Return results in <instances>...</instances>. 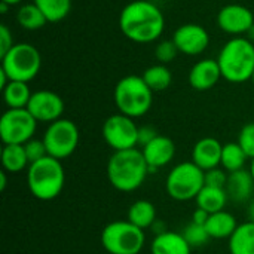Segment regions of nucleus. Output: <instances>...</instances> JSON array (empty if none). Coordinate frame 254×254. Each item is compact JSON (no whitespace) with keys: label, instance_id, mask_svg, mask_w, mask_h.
<instances>
[{"label":"nucleus","instance_id":"19","mask_svg":"<svg viewBox=\"0 0 254 254\" xmlns=\"http://www.w3.org/2000/svg\"><path fill=\"white\" fill-rule=\"evenodd\" d=\"M254 189V180L249 170H240L229 173L226 192L229 199L235 202H246L250 199Z\"/></svg>","mask_w":254,"mask_h":254},{"label":"nucleus","instance_id":"6","mask_svg":"<svg viewBox=\"0 0 254 254\" xmlns=\"http://www.w3.org/2000/svg\"><path fill=\"white\" fill-rule=\"evenodd\" d=\"M205 186V171L192 161L180 162L167 176L165 190L174 201L186 202L196 199L198 193Z\"/></svg>","mask_w":254,"mask_h":254},{"label":"nucleus","instance_id":"37","mask_svg":"<svg viewBox=\"0 0 254 254\" xmlns=\"http://www.w3.org/2000/svg\"><path fill=\"white\" fill-rule=\"evenodd\" d=\"M208 217H210V213H207L205 210H202V208H198V207H196V210H195V211H193V214H192V223H196V225H202V226H205V223H207Z\"/></svg>","mask_w":254,"mask_h":254},{"label":"nucleus","instance_id":"40","mask_svg":"<svg viewBox=\"0 0 254 254\" xmlns=\"http://www.w3.org/2000/svg\"><path fill=\"white\" fill-rule=\"evenodd\" d=\"M247 34H249V36H247V39H249L250 42H253L254 43V25L252 27V28H250V31H249Z\"/></svg>","mask_w":254,"mask_h":254},{"label":"nucleus","instance_id":"42","mask_svg":"<svg viewBox=\"0 0 254 254\" xmlns=\"http://www.w3.org/2000/svg\"><path fill=\"white\" fill-rule=\"evenodd\" d=\"M249 171H250V174H252V177H253L254 180V158L250 161V168H249Z\"/></svg>","mask_w":254,"mask_h":254},{"label":"nucleus","instance_id":"32","mask_svg":"<svg viewBox=\"0 0 254 254\" xmlns=\"http://www.w3.org/2000/svg\"><path fill=\"white\" fill-rule=\"evenodd\" d=\"M24 149H25V153H27V158H28V162L33 164V162H37L48 155V150H46V146L43 143V140L40 138H31L28 140L25 144H24Z\"/></svg>","mask_w":254,"mask_h":254},{"label":"nucleus","instance_id":"27","mask_svg":"<svg viewBox=\"0 0 254 254\" xmlns=\"http://www.w3.org/2000/svg\"><path fill=\"white\" fill-rule=\"evenodd\" d=\"M144 82L147 83V86L153 91V92H161L165 91L171 82H173V74L170 71V68L165 64H155L150 65L144 70V73L141 74Z\"/></svg>","mask_w":254,"mask_h":254},{"label":"nucleus","instance_id":"2","mask_svg":"<svg viewBox=\"0 0 254 254\" xmlns=\"http://www.w3.org/2000/svg\"><path fill=\"white\" fill-rule=\"evenodd\" d=\"M149 174L143 152L137 147L113 152L107 162V179L119 192L128 193L137 190L146 182Z\"/></svg>","mask_w":254,"mask_h":254},{"label":"nucleus","instance_id":"29","mask_svg":"<svg viewBox=\"0 0 254 254\" xmlns=\"http://www.w3.org/2000/svg\"><path fill=\"white\" fill-rule=\"evenodd\" d=\"M33 3L43 12L48 22H60L71 10V0H33Z\"/></svg>","mask_w":254,"mask_h":254},{"label":"nucleus","instance_id":"21","mask_svg":"<svg viewBox=\"0 0 254 254\" xmlns=\"http://www.w3.org/2000/svg\"><path fill=\"white\" fill-rule=\"evenodd\" d=\"M228 247L231 254H254L253 220L238 225V228L229 238Z\"/></svg>","mask_w":254,"mask_h":254},{"label":"nucleus","instance_id":"38","mask_svg":"<svg viewBox=\"0 0 254 254\" xmlns=\"http://www.w3.org/2000/svg\"><path fill=\"white\" fill-rule=\"evenodd\" d=\"M6 185H7V177H6V171L3 170L0 173V190L3 192L6 189Z\"/></svg>","mask_w":254,"mask_h":254},{"label":"nucleus","instance_id":"30","mask_svg":"<svg viewBox=\"0 0 254 254\" xmlns=\"http://www.w3.org/2000/svg\"><path fill=\"white\" fill-rule=\"evenodd\" d=\"M183 237L186 238V241L189 243V246L192 249L193 247H202V246H205L211 240V237L207 232V228L202 226V225H196V223L188 225L185 228Z\"/></svg>","mask_w":254,"mask_h":254},{"label":"nucleus","instance_id":"35","mask_svg":"<svg viewBox=\"0 0 254 254\" xmlns=\"http://www.w3.org/2000/svg\"><path fill=\"white\" fill-rule=\"evenodd\" d=\"M13 45L15 43H13V37H12L10 30L4 24H1L0 25V57L6 55L12 49Z\"/></svg>","mask_w":254,"mask_h":254},{"label":"nucleus","instance_id":"5","mask_svg":"<svg viewBox=\"0 0 254 254\" xmlns=\"http://www.w3.org/2000/svg\"><path fill=\"white\" fill-rule=\"evenodd\" d=\"M113 100L119 113L135 119L144 116L150 110L153 104V91L147 86L143 76L129 74L116 83Z\"/></svg>","mask_w":254,"mask_h":254},{"label":"nucleus","instance_id":"9","mask_svg":"<svg viewBox=\"0 0 254 254\" xmlns=\"http://www.w3.org/2000/svg\"><path fill=\"white\" fill-rule=\"evenodd\" d=\"M79 128L70 119H58L48 125L42 140L46 146L48 155L55 159H65L71 156L79 146Z\"/></svg>","mask_w":254,"mask_h":254},{"label":"nucleus","instance_id":"22","mask_svg":"<svg viewBox=\"0 0 254 254\" xmlns=\"http://www.w3.org/2000/svg\"><path fill=\"white\" fill-rule=\"evenodd\" d=\"M127 220L135 225L140 229L152 228L156 222V208L147 199H138L132 202L128 208Z\"/></svg>","mask_w":254,"mask_h":254},{"label":"nucleus","instance_id":"31","mask_svg":"<svg viewBox=\"0 0 254 254\" xmlns=\"http://www.w3.org/2000/svg\"><path fill=\"white\" fill-rule=\"evenodd\" d=\"M179 54V48L176 46L174 40H162L155 46V57L159 61V64H168L176 60Z\"/></svg>","mask_w":254,"mask_h":254},{"label":"nucleus","instance_id":"17","mask_svg":"<svg viewBox=\"0 0 254 254\" xmlns=\"http://www.w3.org/2000/svg\"><path fill=\"white\" fill-rule=\"evenodd\" d=\"M222 79L217 60H199L189 71V83L196 91H208Z\"/></svg>","mask_w":254,"mask_h":254},{"label":"nucleus","instance_id":"4","mask_svg":"<svg viewBox=\"0 0 254 254\" xmlns=\"http://www.w3.org/2000/svg\"><path fill=\"white\" fill-rule=\"evenodd\" d=\"M65 173L60 159L46 156L27 168V185L30 193L39 201H52L64 189Z\"/></svg>","mask_w":254,"mask_h":254},{"label":"nucleus","instance_id":"3","mask_svg":"<svg viewBox=\"0 0 254 254\" xmlns=\"http://www.w3.org/2000/svg\"><path fill=\"white\" fill-rule=\"evenodd\" d=\"M217 63L222 77L228 82L244 83L252 80L254 71V43L243 36L232 37L220 49Z\"/></svg>","mask_w":254,"mask_h":254},{"label":"nucleus","instance_id":"39","mask_svg":"<svg viewBox=\"0 0 254 254\" xmlns=\"http://www.w3.org/2000/svg\"><path fill=\"white\" fill-rule=\"evenodd\" d=\"M1 3H6L7 6H15V4H19L22 0H0Z\"/></svg>","mask_w":254,"mask_h":254},{"label":"nucleus","instance_id":"1","mask_svg":"<svg viewBox=\"0 0 254 254\" xmlns=\"http://www.w3.org/2000/svg\"><path fill=\"white\" fill-rule=\"evenodd\" d=\"M119 28L134 43H152L164 33L165 16L155 3L134 0L121 10Z\"/></svg>","mask_w":254,"mask_h":254},{"label":"nucleus","instance_id":"44","mask_svg":"<svg viewBox=\"0 0 254 254\" xmlns=\"http://www.w3.org/2000/svg\"><path fill=\"white\" fill-rule=\"evenodd\" d=\"M252 82L254 83V71H253V76H252Z\"/></svg>","mask_w":254,"mask_h":254},{"label":"nucleus","instance_id":"18","mask_svg":"<svg viewBox=\"0 0 254 254\" xmlns=\"http://www.w3.org/2000/svg\"><path fill=\"white\" fill-rule=\"evenodd\" d=\"M192 247L183 237V234L165 231L158 234L152 244L150 253L152 254H190Z\"/></svg>","mask_w":254,"mask_h":254},{"label":"nucleus","instance_id":"23","mask_svg":"<svg viewBox=\"0 0 254 254\" xmlns=\"http://www.w3.org/2000/svg\"><path fill=\"white\" fill-rule=\"evenodd\" d=\"M228 199H229V196H228L226 189L204 186L202 190L198 193L195 202H196L198 208H202L207 213L213 214V213H219V211L225 210Z\"/></svg>","mask_w":254,"mask_h":254},{"label":"nucleus","instance_id":"12","mask_svg":"<svg viewBox=\"0 0 254 254\" xmlns=\"http://www.w3.org/2000/svg\"><path fill=\"white\" fill-rule=\"evenodd\" d=\"M27 110L33 115V118L37 122L52 124L63 118L64 101L57 92L40 89L31 94Z\"/></svg>","mask_w":254,"mask_h":254},{"label":"nucleus","instance_id":"36","mask_svg":"<svg viewBox=\"0 0 254 254\" xmlns=\"http://www.w3.org/2000/svg\"><path fill=\"white\" fill-rule=\"evenodd\" d=\"M159 134L156 132V129L150 125H143L138 127V144L141 147H144L146 144H149L153 138H156Z\"/></svg>","mask_w":254,"mask_h":254},{"label":"nucleus","instance_id":"24","mask_svg":"<svg viewBox=\"0 0 254 254\" xmlns=\"http://www.w3.org/2000/svg\"><path fill=\"white\" fill-rule=\"evenodd\" d=\"M1 165L6 173L16 174L30 167L24 144H3Z\"/></svg>","mask_w":254,"mask_h":254},{"label":"nucleus","instance_id":"13","mask_svg":"<svg viewBox=\"0 0 254 254\" xmlns=\"http://www.w3.org/2000/svg\"><path fill=\"white\" fill-rule=\"evenodd\" d=\"M217 24L222 31L237 37L250 31L254 25V15L247 6L231 3L219 10Z\"/></svg>","mask_w":254,"mask_h":254},{"label":"nucleus","instance_id":"33","mask_svg":"<svg viewBox=\"0 0 254 254\" xmlns=\"http://www.w3.org/2000/svg\"><path fill=\"white\" fill-rule=\"evenodd\" d=\"M238 144L244 149L250 159L254 158V122L246 124L238 135Z\"/></svg>","mask_w":254,"mask_h":254},{"label":"nucleus","instance_id":"25","mask_svg":"<svg viewBox=\"0 0 254 254\" xmlns=\"http://www.w3.org/2000/svg\"><path fill=\"white\" fill-rule=\"evenodd\" d=\"M1 91L7 109H27L33 94L30 91L28 83L18 82V80H10Z\"/></svg>","mask_w":254,"mask_h":254},{"label":"nucleus","instance_id":"7","mask_svg":"<svg viewBox=\"0 0 254 254\" xmlns=\"http://www.w3.org/2000/svg\"><path fill=\"white\" fill-rule=\"evenodd\" d=\"M144 243V231L128 220L112 222L101 232V246L109 254H140Z\"/></svg>","mask_w":254,"mask_h":254},{"label":"nucleus","instance_id":"43","mask_svg":"<svg viewBox=\"0 0 254 254\" xmlns=\"http://www.w3.org/2000/svg\"><path fill=\"white\" fill-rule=\"evenodd\" d=\"M250 217H252V220L254 222V202L253 205H252V208H250Z\"/></svg>","mask_w":254,"mask_h":254},{"label":"nucleus","instance_id":"10","mask_svg":"<svg viewBox=\"0 0 254 254\" xmlns=\"http://www.w3.org/2000/svg\"><path fill=\"white\" fill-rule=\"evenodd\" d=\"M37 121L27 109H7L0 118V138L3 144H25L34 138Z\"/></svg>","mask_w":254,"mask_h":254},{"label":"nucleus","instance_id":"15","mask_svg":"<svg viewBox=\"0 0 254 254\" xmlns=\"http://www.w3.org/2000/svg\"><path fill=\"white\" fill-rule=\"evenodd\" d=\"M143 156L147 162L149 173H156L159 168L168 165L176 156V144L167 135H158L143 149Z\"/></svg>","mask_w":254,"mask_h":254},{"label":"nucleus","instance_id":"20","mask_svg":"<svg viewBox=\"0 0 254 254\" xmlns=\"http://www.w3.org/2000/svg\"><path fill=\"white\" fill-rule=\"evenodd\" d=\"M205 228L211 238H214V240H226L228 238L229 240L231 235L238 228V222L234 214L222 210L219 213L210 214V217L205 223Z\"/></svg>","mask_w":254,"mask_h":254},{"label":"nucleus","instance_id":"34","mask_svg":"<svg viewBox=\"0 0 254 254\" xmlns=\"http://www.w3.org/2000/svg\"><path fill=\"white\" fill-rule=\"evenodd\" d=\"M228 177H229V173H226L223 168L217 167V168L208 170V171H205V186L226 189Z\"/></svg>","mask_w":254,"mask_h":254},{"label":"nucleus","instance_id":"28","mask_svg":"<svg viewBox=\"0 0 254 254\" xmlns=\"http://www.w3.org/2000/svg\"><path fill=\"white\" fill-rule=\"evenodd\" d=\"M16 22L19 24V27H22L25 30H30V31H34V30H39V28L45 27L48 19L43 15V12L34 3H27V4H22L18 9Z\"/></svg>","mask_w":254,"mask_h":254},{"label":"nucleus","instance_id":"14","mask_svg":"<svg viewBox=\"0 0 254 254\" xmlns=\"http://www.w3.org/2000/svg\"><path fill=\"white\" fill-rule=\"evenodd\" d=\"M173 40L179 48V52L185 55H199L208 48L210 34L202 25L189 22L180 25L174 31Z\"/></svg>","mask_w":254,"mask_h":254},{"label":"nucleus","instance_id":"16","mask_svg":"<svg viewBox=\"0 0 254 254\" xmlns=\"http://www.w3.org/2000/svg\"><path fill=\"white\" fill-rule=\"evenodd\" d=\"M223 144L214 137H204L198 140L192 149V162L202 171L217 168L222 161Z\"/></svg>","mask_w":254,"mask_h":254},{"label":"nucleus","instance_id":"11","mask_svg":"<svg viewBox=\"0 0 254 254\" xmlns=\"http://www.w3.org/2000/svg\"><path fill=\"white\" fill-rule=\"evenodd\" d=\"M101 134L115 152L135 149L138 146V127L132 118L122 113L109 116L103 124Z\"/></svg>","mask_w":254,"mask_h":254},{"label":"nucleus","instance_id":"26","mask_svg":"<svg viewBox=\"0 0 254 254\" xmlns=\"http://www.w3.org/2000/svg\"><path fill=\"white\" fill-rule=\"evenodd\" d=\"M247 159H250V158L247 156L244 149L238 144V141H231V143L223 144L220 165L226 173L244 170Z\"/></svg>","mask_w":254,"mask_h":254},{"label":"nucleus","instance_id":"41","mask_svg":"<svg viewBox=\"0 0 254 254\" xmlns=\"http://www.w3.org/2000/svg\"><path fill=\"white\" fill-rule=\"evenodd\" d=\"M7 7H9V6H7L6 3H1V1H0V12H1V13H6V12H7Z\"/></svg>","mask_w":254,"mask_h":254},{"label":"nucleus","instance_id":"8","mask_svg":"<svg viewBox=\"0 0 254 254\" xmlns=\"http://www.w3.org/2000/svg\"><path fill=\"white\" fill-rule=\"evenodd\" d=\"M42 67V57L31 43H15L12 49L1 57V70L9 80L28 83L33 80Z\"/></svg>","mask_w":254,"mask_h":254}]
</instances>
